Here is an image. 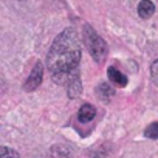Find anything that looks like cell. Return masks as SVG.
I'll return each instance as SVG.
<instances>
[{"label":"cell","mask_w":158,"mask_h":158,"mask_svg":"<svg viewBox=\"0 0 158 158\" xmlns=\"http://www.w3.org/2000/svg\"><path fill=\"white\" fill-rule=\"evenodd\" d=\"M84 42L90 51V54L93 56V59L98 64H102L107 57L109 48L106 40L95 31V28L92 25H84Z\"/></svg>","instance_id":"obj_2"},{"label":"cell","mask_w":158,"mask_h":158,"mask_svg":"<svg viewBox=\"0 0 158 158\" xmlns=\"http://www.w3.org/2000/svg\"><path fill=\"white\" fill-rule=\"evenodd\" d=\"M107 74H109V79H110L112 84H115V85H118V87H126V85H127V77H126V74L121 73L118 68L109 67Z\"/></svg>","instance_id":"obj_4"},{"label":"cell","mask_w":158,"mask_h":158,"mask_svg":"<svg viewBox=\"0 0 158 158\" xmlns=\"http://www.w3.org/2000/svg\"><path fill=\"white\" fill-rule=\"evenodd\" d=\"M81 90H82V87H81V79H79V73H76L70 81H68V89H67V92H68V96L71 98V99H74V98H77L79 95H81Z\"/></svg>","instance_id":"obj_6"},{"label":"cell","mask_w":158,"mask_h":158,"mask_svg":"<svg viewBox=\"0 0 158 158\" xmlns=\"http://www.w3.org/2000/svg\"><path fill=\"white\" fill-rule=\"evenodd\" d=\"M144 135H146L147 138L158 139V123L155 121V123L149 124V127H146V130H144Z\"/></svg>","instance_id":"obj_9"},{"label":"cell","mask_w":158,"mask_h":158,"mask_svg":"<svg viewBox=\"0 0 158 158\" xmlns=\"http://www.w3.org/2000/svg\"><path fill=\"white\" fill-rule=\"evenodd\" d=\"M150 76H152V79H153V82L158 85V59L150 65Z\"/></svg>","instance_id":"obj_11"},{"label":"cell","mask_w":158,"mask_h":158,"mask_svg":"<svg viewBox=\"0 0 158 158\" xmlns=\"http://www.w3.org/2000/svg\"><path fill=\"white\" fill-rule=\"evenodd\" d=\"M153 13H155V5L150 2V0H141L139 5H138V14H139V17L149 19V17L153 16Z\"/></svg>","instance_id":"obj_7"},{"label":"cell","mask_w":158,"mask_h":158,"mask_svg":"<svg viewBox=\"0 0 158 158\" xmlns=\"http://www.w3.org/2000/svg\"><path fill=\"white\" fill-rule=\"evenodd\" d=\"M96 93H98V95H99V98H102V101H106V102L113 96V90H112V87H110V85H107L106 82L99 84V87L96 89Z\"/></svg>","instance_id":"obj_8"},{"label":"cell","mask_w":158,"mask_h":158,"mask_svg":"<svg viewBox=\"0 0 158 158\" xmlns=\"http://www.w3.org/2000/svg\"><path fill=\"white\" fill-rule=\"evenodd\" d=\"M42 77H44V65H42L40 62H37V64L33 67V70H31L28 79H27L25 84H23V90H27V92L36 90V89L42 84Z\"/></svg>","instance_id":"obj_3"},{"label":"cell","mask_w":158,"mask_h":158,"mask_svg":"<svg viewBox=\"0 0 158 158\" xmlns=\"http://www.w3.org/2000/svg\"><path fill=\"white\" fill-rule=\"evenodd\" d=\"M0 158H19V153L6 146H3L0 149Z\"/></svg>","instance_id":"obj_10"},{"label":"cell","mask_w":158,"mask_h":158,"mask_svg":"<svg viewBox=\"0 0 158 158\" xmlns=\"http://www.w3.org/2000/svg\"><path fill=\"white\" fill-rule=\"evenodd\" d=\"M79 60H81V42L73 28H67L54 39L48 51V70L57 84H68V81L77 73Z\"/></svg>","instance_id":"obj_1"},{"label":"cell","mask_w":158,"mask_h":158,"mask_svg":"<svg viewBox=\"0 0 158 158\" xmlns=\"http://www.w3.org/2000/svg\"><path fill=\"white\" fill-rule=\"evenodd\" d=\"M96 116V109L92 104H84L77 112V118L81 123H90Z\"/></svg>","instance_id":"obj_5"}]
</instances>
